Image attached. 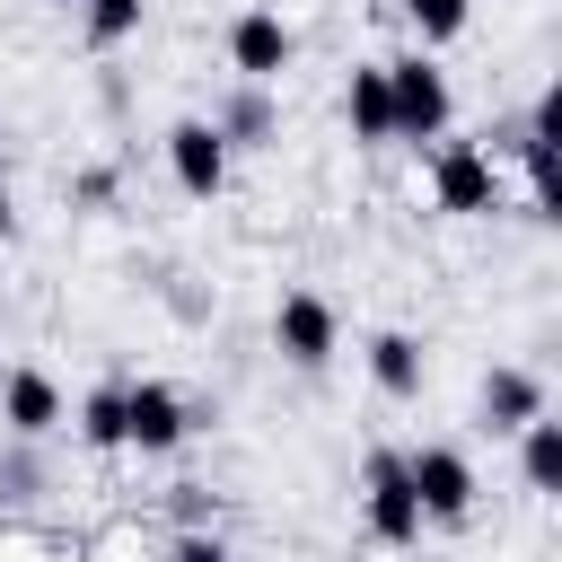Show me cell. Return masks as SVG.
<instances>
[{"mask_svg":"<svg viewBox=\"0 0 562 562\" xmlns=\"http://www.w3.org/2000/svg\"><path fill=\"white\" fill-rule=\"evenodd\" d=\"M395 9H404V26H413L422 44H457L465 18H474V0H395Z\"/></svg>","mask_w":562,"mask_h":562,"instance_id":"obj_15","label":"cell"},{"mask_svg":"<svg viewBox=\"0 0 562 562\" xmlns=\"http://www.w3.org/2000/svg\"><path fill=\"white\" fill-rule=\"evenodd\" d=\"M360 518L378 544H413L422 536V501H413V474H404V448H378L369 474H360Z\"/></svg>","mask_w":562,"mask_h":562,"instance_id":"obj_4","label":"cell"},{"mask_svg":"<svg viewBox=\"0 0 562 562\" xmlns=\"http://www.w3.org/2000/svg\"><path fill=\"white\" fill-rule=\"evenodd\" d=\"M167 562H228V544H220L211 527H184V536L167 544Z\"/></svg>","mask_w":562,"mask_h":562,"instance_id":"obj_18","label":"cell"},{"mask_svg":"<svg viewBox=\"0 0 562 562\" xmlns=\"http://www.w3.org/2000/svg\"><path fill=\"white\" fill-rule=\"evenodd\" d=\"M79 439H88V448H123V378H105V386L79 404Z\"/></svg>","mask_w":562,"mask_h":562,"instance_id":"obj_16","label":"cell"},{"mask_svg":"<svg viewBox=\"0 0 562 562\" xmlns=\"http://www.w3.org/2000/svg\"><path fill=\"white\" fill-rule=\"evenodd\" d=\"M61 9H70V0H61Z\"/></svg>","mask_w":562,"mask_h":562,"instance_id":"obj_21","label":"cell"},{"mask_svg":"<svg viewBox=\"0 0 562 562\" xmlns=\"http://www.w3.org/2000/svg\"><path fill=\"white\" fill-rule=\"evenodd\" d=\"M369 378H378V395H422V342L404 325L369 334Z\"/></svg>","mask_w":562,"mask_h":562,"instance_id":"obj_12","label":"cell"},{"mask_svg":"<svg viewBox=\"0 0 562 562\" xmlns=\"http://www.w3.org/2000/svg\"><path fill=\"white\" fill-rule=\"evenodd\" d=\"M0 422H9V439H44L61 422V386L44 369H9L0 378Z\"/></svg>","mask_w":562,"mask_h":562,"instance_id":"obj_9","label":"cell"},{"mask_svg":"<svg viewBox=\"0 0 562 562\" xmlns=\"http://www.w3.org/2000/svg\"><path fill=\"white\" fill-rule=\"evenodd\" d=\"M272 342H281V360H290V369H325V360H334V342H342L334 299H325V290H290V299L272 307Z\"/></svg>","mask_w":562,"mask_h":562,"instance_id":"obj_5","label":"cell"},{"mask_svg":"<svg viewBox=\"0 0 562 562\" xmlns=\"http://www.w3.org/2000/svg\"><path fill=\"white\" fill-rule=\"evenodd\" d=\"M9 228H18V211H9V184H0V237H9Z\"/></svg>","mask_w":562,"mask_h":562,"instance_id":"obj_20","label":"cell"},{"mask_svg":"<svg viewBox=\"0 0 562 562\" xmlns=\"http://www.w3.org/2000/svg\"><path fill=\"white\" fill-rule=\"evenodd\" d=\"M342 123L351 140H395V105H386V61H360L342 88Z\"/></svg>","mask_w":562,"mask_h":562,"instance_id":"obj_11","label":"cell"},{"mask_svg":"<svg viewBox=\"0 0 562 562\" xmlns=\"http://www.w3.org/2000/svg\"><path fill=\"white\" fill-rule=\"evenodd\" d=\"M386 105H395V140H439V132H448V114H457L448 70H439L430 53L386 61Z\"/></svg>","mask_w":562,"mask_h":562,"instance_id":"obj_2","label":"cell"},{"mask_svg":"<svg viewBox=\"0 0 562 562\" xmlns=\"http://www.w3.org/2000/svg\"><path fill=\"white\" fill-rule=\"evenodd\" d=\"M404 474H413V501H422V527H465L474 518V465H465V448H439V439H422V448H404Z\"/></svg>","mask_w":562,"mask_h":562,"instance_id":"obj_1","label":"cell"},{"mask_svg":"<svg viewBox=\"0 0 562 562\" xmlns=\"http://www.w3.org/2000/svg\"><path fill=\"white\" fill-rule=\"evenodd\" d=\"M290 53H299V35H290V18L281 9H237L228 18V61H237V79H281L290 70Z\"/></svg>","mask_w":562,"mask_h":562,"instance_id":"obj_8","label":"cell"},{"mask_svg":"<svg viewBox=\"0 0 562 562\" xmlns=\"http://www.w3.org/2000/svg\"><path fill=\"white\" fill-rule=\"evenodd\" d=\"M184 430H193V404H184L167 378H123V448L158 457V448H176Z\"/></svg>","mask_w":562,"mask_h":562,"instance_id":"obj_6","label":"cell"},{"mask_svg":"<svg viewBox=\"0 0 562 562\" xmlns=\"http://www.w3.org/2000/svg\"><path fill=\"white\" fill-rule=\"evenodd\" d=\"M536 413H544V378L518 369V360H501V369L483 378V430H518V422H536Z\"/></svg>","mask_w":562,"mask_h":562,"instance_id":"obj_10","label":"cell"},{"mask_svg":"<svg viewBox=\"0 0 562 562\" xmlns=\"http://www.w3.org/2000/svg\"><path fill=\"white\" fill-rule=\"evenodd\" d=\"M211 123H220V140H272V97H263V79H246Z\"/></svg>","mask_w":562,"mask_h":562,"instance_id":"obj_14","label":"cell"},{"mask_svg":"<svg viewBox=\"0 0 562 562\" xmlns=\"http://www.w3.org/2000/svg\"><path fill=\"white\" fill-rule=\"evenodd\" d=\"M167 176H176L193 202H211V193L228 184V140H220V123H211V114L167 123Z\"/></svg>","mask_w":562,"mask_h":562,"instance_id":"obj_7","label":"cell"},{"mask_svg":"<svg viewBox=\"0 0 562 562\" xmlns=\"http://www.w3.org/2000/svg\"><path fill=\"white\" fill-rule=\"evenodd\" d=\"M430 202L457 211V220L501 211V167L483 158V140H439V149H430Z\"/></svg>","mask_w":562,"mask_h":562,"instance_id":"obj_3","label":"cell"},{"mask_svg":"<svg viewBox=\"0 0 562 562\" xmlns=\"http://www.w3.org/2000/svg\"><path fill=\"white\" fill-rule=\"evenodd\" d=\"M79 26H88V44H123V35H140V0H79Z\"/></svg>","mask_w":562,"mask_h":562,"instance_id":"obj_17","label":"cell"},{"mask_svg":"<svg viewBox=\"0 0 562 562\" xmlns=\"http://www.w3.org/2000/svg\"><path fill=\"white\" fill-rule=\"evenodd\" d=\"M518 474H527V492H562V422L553 413L518 422Z\"/></svg>","mask_w":562,"mask_h":562,"instance_id":"obj_13","label":"cell"},{"mask_svg":"<svg viewBox=\"0 0 562 562\" xmlns=\"http://www.w3.org/2000/svg\"><path fill=\"white\" fill-rule=\"evenodd\" d=\"M202 509H211V492H202V483H176V518H184V527H202Z\"/></svg>","mask_w":562,"mask_h":562,"instance_id":"obj_19","label":"cell"}]
</instances>
